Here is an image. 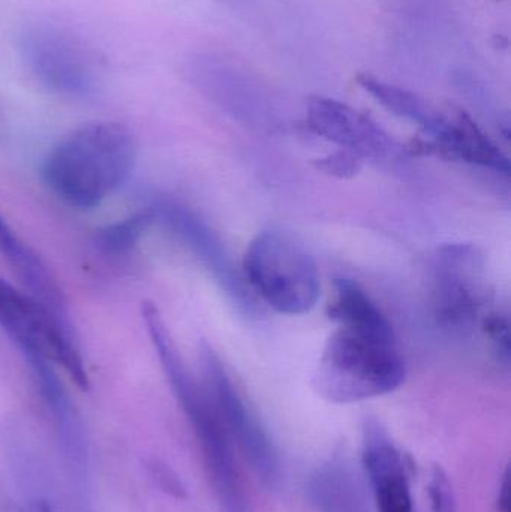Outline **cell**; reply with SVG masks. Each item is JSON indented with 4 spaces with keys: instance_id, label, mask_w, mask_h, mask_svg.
<instances>
[{
    "instance_id": "6da1fadb",
    "label": "cell",
    "mask_w": 511,
    "mask_h": 512,
    "mask_svg": "<svg viewBox=\"0 0 511 512\" xmlns=\"http://www.w3.org/2000/svg\"><path fill=\"white\" fill-rule=\"evenodd\" d=\"M134 137L116 122L81 126L45 156L42 182L68 206L92 210L122 188L134 170Z\"/></svg>"
},
{
    "instance_id": "7a4b0ae2",
    "label": "cell",
    "mask_w": 511,
    "mask_h": 512,
    "mask_svg": "<svg viewBox=\"0 0 511 512\" xmlns=\"http://www.w3.org/2000/svg\"><path fill=\"white\" fill-rule=\"evenodd\" d=\"M405 375L395 331L338 325L327 340L314 385L329 402L354 403L398 390Z\"/></svg>"
},
{
    "instance_id": "3957f363",
    "label": "cell",
    "mask_w": 511,
    "mask_h": 512,
    "mask_svg": "<svg viewBox=\"0 0 511 512\" xmlns=\"http://www.w3.org/2000/svg\"><path fill=\"white\" fill-rule=\"evenodd\" d=\"M243 280L276 312L305 315L320 298V273L314 258L281 231L258 234L243 256Z\"/></svg>"
},
{
    "instance_id": "277c9868",
    "label": "cell",
    "mask_w": 511,
    "mask_h": 512,
    "mask_svg": "<svg viewBox=\"0 0 511 512\" xmlns=\"http://www.w3.org/2000/svg\"><path fill=\"white\" fill-rule=\"evenodd\" d=\"M170 385L189 423L194 427L207 471L225 512H249L230 435L209 388L206 384H198L189 370L173 376Z\"/></svg>"
},
{
    "instance_id": "5b68a950",
    "label": "cell",
    "mask_w": 511,
    "mask_h": 512,
    "mask_svg": "<svg viewBox=\"0 0 511 512\" xmlns=\"http://www.w3.org/2000/svg\"><path fill=\"white\" fill-rule=\"evenodd\" d=\"M206 387L224 421L231 442H236L255 474L266 486L276 487L281 481V462L278 451L270 441L257 415L246 405L245 399L234 387L227 370L215 352L207 345L201 348Z\"/></svg>"
},
{
    "instance_id": "8992f818",
    "label": "cell",
    "mask_w": 511,
    "mask_h": 512,
    "mask_svg": "<svg viewBox=\"0 0 511 512\" xmlns=\"http://www.w3.org/2000/svg\"><path fill=\"white\" fill-rule=\"evenodd\" d=\"M21 50L36 78L53 92L86 98L95 90V57L69 33L38 24L21 36Z\"/></svg>"
},
{
    "instance_id": "52a82bcc",
    "label": "cell",
    "mask_w": 511,
    "mask_h": 512,
    "mask_svg": "<svg viewBox=\"0 0 511 512\" xmlns=\"http://www.w3.org/2000/svg\"><path fill=\"white\" fill-rule=\"evenodd\" d=\"M482 259L471 246L444 248L438 256L435 313L441 324L465 331L479 321L485 306Z\"/></svg>"
},
{
    "instance_id": "ba28073f",
    "label": "cell",
    "mask_w": 511,
    "mask_h": 512,
    "mask_svg": "<svg viewBox=\"0 0 511 512\" xmlns=\"http://www.w3.org/2000/svg\"><path fill=\"white\" fill-rule=\"evenodd\" d=\"M150 209L155 213V221L165 225L180 242L194 252L228 295L242 306L251 307V295L246 289L243 277L237 273L230 255L215 231L197 213L173 201H159Z\"/></svg>"
},
{
    "instance_id": "9c48e42d",
    "label": "cell",
    "mask_w": 511,
    "mask_h": 512,
    "mask_svg": "<svg viewBox=\"0 0 511 512\" xmlns=\"http://www.w3.org/2000/svg\"><path fill=\"white\" fill-rule=\"evenodd\" d=\"M308 126L318 137L360 159L384 158L396 150L395 141L377 122L335 99H309Z\"/></svg>"
},
{
    "instance_id": "30bf717a",
    "label": "cell",
    "mask_w": 511,
    "mask_h": 512,
    "mask_svg": "<svg viewBox=\"0 0 511 512\" xmlns=\"http://www.w3.org/2000/svg\"><path fill=\"white\" fill-rule=\"evenodd\" d=\"M0 327L20 352L44 349L51 355L74 339L69 322L57 318L32 295L18 291L3 279H0Z\"/></svg>"
},
{
    "instance_id": "8fae6325",
    "label": "cell",
    "mask_w": 511,
    "mask_h": 512,
    "mask_svg": "<svg viewBox=\"0 0 511 512\" xmlns=\"http://www.w3.org/2000/svg\"><path fill=\"white\" fill-rule=\"evenodd\" d=\"M363 465L374 489L378 512H414L404 457L374 421L365 427Z\"/></svg>"
},
{
    "instance_id": "7c38bea8",
    "label": "cell",
    "mask_w": 511,
    "mask_h": 512,
    "mask_svg": "<svg viewBox=\"0 0 511 512\" xmlns=\"http://www.w3.org/2000/svg\"><path fill=\"white\" fill-rule=\"evenodd\" d=\"M428 134L432 140L425 147L443 158L509 176V158L465 111L458 110L452 116L440 113Z\"/></svg>"
},
{
    "instance_id": "4fadbf2b",
    "label": "cell",
    "mask_w": 511,
    "mask_h": 512,
    "mask_svg": "<svg viewBox=\"0 0 511 512\" xmlns=\"http://www.w3.org/2000/svg\"><path fill=\"white\" fill-rule=\"evenodd\" d=\"M0 255L15 271L21 285L57 318L68 321L65 295L41 256L23 242L0 215Z\"/></svg>"
},
{
    "instance_id": "5bb4252c",
    "label": "cell",
    "mask_w": 511,
    "mask_h": 512,
    "mask_svg": "<svg viewBox=\"0 0 511 512\" xmlns=\"http://www.w3.org/2000/svg\"><path fill=\"white\" fill-rule=\"evenodd\" d=\"M308 496L320 512H368V498L359 475L339 457L312 474Z\"/></svg>"
},
{
    "instance_id": "9a60e30c",
    "label": "cell",
    "mask_w": 511,
    "mask_h": 512,
    "mask_svg": "<svg viewBox=\"0 0 511 512\" xmlns=\"http://www.w3.org/2000/svg\"><path fill=\"white\" fill-rule=\"evenodd\" d=\"M332 321L344 327L369 328V330H392L383 310L369 297L368 292L350 279H338L335 295L329 304Z\"/></svg>"
},
{
    "instance_id": "2e32d148",
    "label": "cell",
    "mask_w": 511,
    "mask_h": 512,
    "mask_svg": "<svg viewBox=\"0 0 511 512\" xmlns=\"http://www.w3.org/2000/svg\"><path fill=\"white\" fill-rule=\"evenodd\" d=\"M357 83L366 92L371 93L372 98L377 99L384 108L396 116L404 117L422 126L426 132L432 128L438 117V111L432 110L419 96L401 87L384 83L369 74L357 75Z\"/></svg>"
},
{
    "instance_id": "e0dca14e",
    "label": "cell",
    "mask_w": 511,
    "mask_h": 512,
    "mask_svg": "<svg viewBox=\"0 0 511 512\" xmlns=\"http://www.w3.org/2000/svg\"><path fill=\"white\" fill-rule=\"evenodd\" d=\"M155 222V213L152 209L135 213L123 221L114 222L99 230L95 239L96 246L107 255L128 254Z\"/></svg>"
},
{
    "instance_id": "ac0fdd59",
    "label": "cell",
    "mask_w": 511,
    "mask_h": 512,
    "mask_svg": "<svg viewBox=\"0 0 511 512\" xmlns=\"http://www.w3.org/2000/svg\"><path fill=\"white\" fill-rule=\"evenodd\" d=\"M428 492L429 501H431V512H458L455 492H453L449 475L440 466H435L432 469Z\"/></svg>"
},
{
    "instance_id": "d6986e66",
    "label": "cell",
    "mask_w": 511,
    "mask_h": 512,
    "mask_svg": "<svg viewBox=\"0 0 511 512\" xmlns=\"http://www.w3.org/2000/svg\"><path fill=\"white\" fill-rule=\"evenodd\" d=\"M362 161L363 159H360L359 156L353 155L347 150H341V152L333 153V155L321 159L318 162V168L323 170L324 173L330 174V176L347 179V177L359 173Z\"/></svg>"
},
{
    "instance_id": "ffe728a7",
    "label": "cell",
    "mask_w": 511,
    "mask_h": 512,
    "mask_svg": "<svg viewBox=\"0 0 511 512\" xmlns=\"http://www.w3.org/2000/svg\"><path fill=\"white\" fill-rule=\"evenodd\" d=\"M150 471H152L153 478L164 492L170 493L176 498L185 496V487H183L182 481L167 465H162L161 462L150 463Z\"/></svg>"
},
{
    "instance_id": "44dd1931",
    "label": "cell",
    "mask_w": 511,
    "mask_h": 512,
    "mask_svg": "<svg viewBox=\"0 0 511 512\" xmlns=\"http://www.w3.org/2000/svg\"><path fill=\"white\" fill-rule=\"evenodd\" d=\"M511 498H510V475L507 472L504 475L503 484H501L500 496H498V508L501 512L511 511Z\"/></svg>"
},
{
    "instance_id": "7402d4cb",
    "label": "cell",
    "mask_w": 511,
    "mask_h": 512,
    "mask_svg": "<svg viewBox=\"0 0 511 512\" xmlns=\"http://www.w3.org/2000/svg\"><path fill=\"white\" fill-rule=\"evenodd\" d=\"M24 512H54L45 502H35Z\"/></svg>"
},
{
    "instance_id": "603a6c76",
    "label": "cell",
    "mask_w": 511,
    "mask_h": 512,
    "mask_svg": "<svg viewBox=\"0 0 511 512\" xmlns=\"http://www.w3.org/2000/svg\"><path fill=\"white\" fill-rule=\"evenodd\" d=\"M495 2H500V0H495Z\"/></svg>"
}]
</instances>
